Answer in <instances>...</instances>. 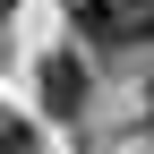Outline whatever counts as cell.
Listing matches in <instances>:
<instances>
[{
  "label": "cell",
  "mask_w": 154,
  "mask_h": 154,
  "mask_svg": "<svg viewBox=\"0 0 154 154\" xmlns=\"http://www.w3.org/2000/svg\"><path fill=\"white\" fill-rule=\"evenodd\" d=\"M69 26L86 43H128V0H69Z\"/></svg>",
  "instance_id": "6da1fadb"
},
{
  "label": "cell",
  "mask_w": 154,
  "mask_h": 154,
  "mask_svg": "<svg viewBox=\"0 0 154 154\" xmlns=\"http://www.w3.org/2000/svg\"><path fill=\"white\" fill-rule=\"evenodd\" d=\"M43 103L51 111H86V60L51 51V60H43Z\"/></svg>",
  "instance_id": "7a4b0ae2"
},
{
  "label": "cell",
  "mask_w": 154,
  "mask_h": 154,
  "mask_svg": "<svg viewBox=\"0 0 154 154\" xmlns=\"http://www.w3.org/2000/svg\"><path fill=\"white\" fill-rule=\"evenodd\" d=\"M0 17H9V0H0Z\"/></svg>",
  "instance_id": "3957f363"
}]
</instances>
